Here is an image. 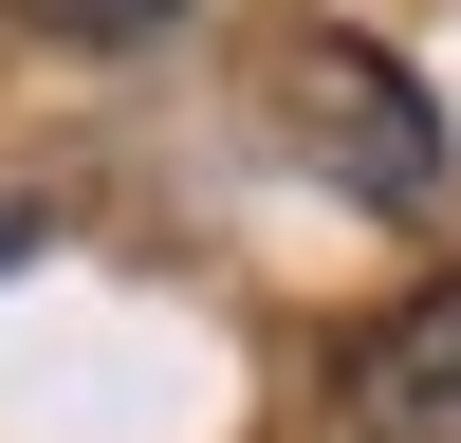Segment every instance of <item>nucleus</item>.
I'll return each instance as SVG.
<instances>
[{
  "label": "nucleus",
  "mask_w": 461,
  "mask_h": 443,
  "mask_svg": "<svg viewBox=\"0 0 461 443\" xmlns=\"http://www.w3.org/2000/svg\"><path fill=\"white\" fill-rule=\"evenodd\" d=\"M277 130L314 148V167H351L369 203H425V185H443V130H425V93H406L369 37H277Z\"/></svg>",
  "instance_id": "obj_1"
},
{
  "label": "nucleus",
  "mask_w": 461,
  "mask_h": 443,
  "mask_svg": "<svg viewBox=\"0 0 461 443\" xmlns=\"http://www.w3.org/2000/svg\"><path fill=\"white\" fill-rule=\"evenodd\" d=\"M148 19H185V0H56V37H148Z\"/></svg>",
  "instance_id": "obj_3"
},
{
  "label": "nucleus",
  "mask_w": 461,
  "mask_h": 443,
  "mask_svg": "<svg viewBox=\"0 0 461 443\" xmlns=\"http://www.w3.org/2000/svg\"><path fill=\"white\" fill-rule=\"evenodd\" d=\"M351 443H461V277H425L351 351Z\"/></svg>",
  "instance_id": "obj_2"
}]
</instances>
